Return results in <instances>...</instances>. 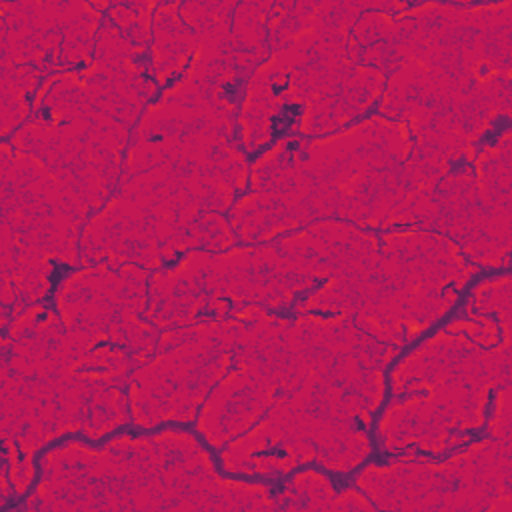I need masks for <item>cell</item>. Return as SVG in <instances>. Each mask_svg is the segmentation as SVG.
<instances>
[{
    "mask_svg": "<svg viewBox=\"0 0 512 512\" xmlns=\"http://www.w3.org/2000/svg\"><path fill=\"white\" fill-rule=\"evenodd\" d=\"M290 496V504L286 508H306V510H318V508H338V498L328 484V480L318 472H302L292 478V482L286 488V494Z\"/></svg>",
    "mask_w": 512,
    "mask_h": 512,
    "instance_id": "3957f363",
    "label": "cell"
},
{
    "mask_svg": "<svg viewBox=\"0 0 512 512\" xmlns=\"http://www.w3.org/2000/svg\"><path fill=\"white\" fill-rule=\"evenodd\" d=\"M272 508L262 484L224 482L198 442L182 432L118 438L94 452L68 444L44 456L26 508Z\"/></svg>",
    "mask_w": 512,
    "mask_h": 512,
    "instance_id": "6da1fadb",
    "label": "cell"
},
{
    "mask_svg": "<svg viewBox=\"0 0 512 512\" xmlns=\"http://www.w3.org/2000/svg\"><path fill=\"white\" fill-rule=\"evenodd\" d=\"M242 330V322L218 318L166 334L162 342L170 344V350L160 352L132 376L134 422L148 428L170 418L188 420L212 382L226 370Z\"/></svg>",
    "mask_w": 512,
    "mask_h": 512,
    "instance_id": "7a4b0ae2",
    "label": "cell"
}]
</instances>
